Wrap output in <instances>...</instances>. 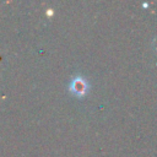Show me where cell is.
I'll use <instances>...</instances> for the list:
<instances>
[{"mask_svg":"<svg viewBox=\"0 0 157 157\" xmlns=\"http://www.w3.org/2000/svg\"><path fill=\"white\" fill-rule=\"evenodd\" d=\"M88 82H87V80L85 78V77H82V76H76V77H74L72 80H71V82H70V91L75 94V96H78V97H81V96H85V93L87 92V90H88Z\"/></svg>","mask_w":157,"mask_h":157,"instance_id":"cell-1","label":"cell"},{"mask_svg":"<svg viewBox=\"0 0 157 157\" xmlns=\"http://www.w3.org/2000/svg\"><path fill=\"white\" fill-rule=\"evenodd\" d=\"M153 50L157 52V37L153 39Z\"/></svg>","mask_w":157,"mask_h":157,"instance_id":"cell-2","label":"cell"}]
</instances>
